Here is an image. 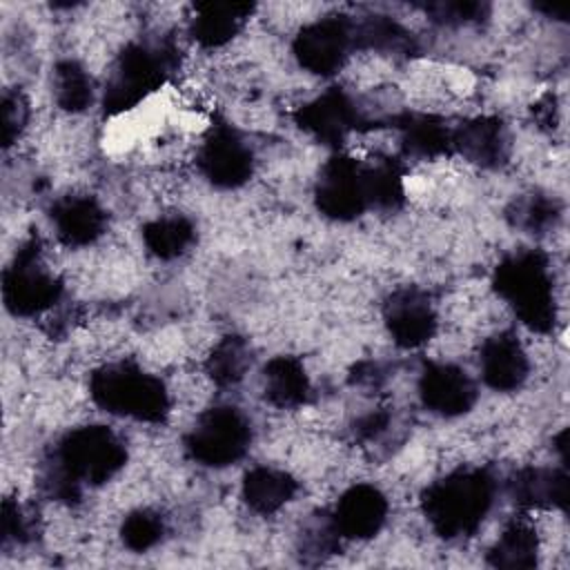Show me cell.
<instances>
[{"label":"cell","mask_w":570,"mask_h":570,"mask_svg":"<svg viewBox=\"0 0 570 570\" xmlns=\"http://www.w3.org/2000/svg\"><path fill=\"white\" fill-rule=\"evenodd\" d=\"M474 379L454 363H428L419 376L421 403L445 419L468 414L476 403Z\"/></svg>","instance_id":"7c38bea8"},{"label":"cell","mask_w":570,"mask_h":570,"mask_svg":"<svg viewBox=\"0 0 570 570\" xmlns=\"http://www.w3.org/2000/svg\"><path fill=\"white\" fill-rule=\"evenodd\" d=\"M387 497L372 483L347 488L336 501L330 519L341 539H372L385 525Z\"/></svg>","instance_id":"5bb4252c"},{"label":"cell","mask_w":570,"mask_h":570,"mask_svg":"<svg viewBox=\"0 0 570 570\" xmlns=\"http://www.w3.org/2000/svg\"><path fill=\"white\" fill-rule=\"evenodd\" d=\"M298 490V481L278 468L256 465L243 476L240 494L249 510L258 514H274L285 508Z\"/></svg>","instance_id":"ffe728a7"},{"label":"cell","mask_w":570,"mask_h":570,"mask_svg":"<svg viewBox=\"0 0 570 570\" xmlns=\"http://www.w3.org/2000/svg\"><path fill=\"white\" fill-rule=\"evenodd\" d=\"M249 363H252V352L247 341L243 336L229 334L214 345L212 354L205 361V370L216 385L227 387V385H236L245 376Z\"/></svg>","instance_id":"484cf974"},{"label":"cell","mask_w":570,"mask_h":570,"mask_svg":"<svg viewBox=\"0 0 570 570\" xmlns=\"http://www.w3.org/2000/svg\"><path fill=\"white\" fill-rule=\"evenodd\" d=\"M385 327L399 347L425 345L436 332V312L430 296L419 287H401L383 305Z\"/></svg>","instance_id":"4fadbf2b"},{"label":"cell","mask_w":570,"mask_h":570,"mask_svg":"<svg viewBox=\"0 0 570 570\" xmlns=\"http://www.w3.org/2000/svg\"><path fill=\"white\" fill-rule=\"evenodd\" d=\"M423 11L439 24H470L481 20L488 7L474 0H436L423 4Z\"/></svg>","instance_id":"836d02e7"},{"label":"cell","mask_w":570,"mask_h":570,"mask_svg":"<svg viewBox=\"0 0 570 570\" xmlns=\"http://www.w3.org/2000/svg\"><path fill=\"white\" fill-rule=\"evenodd\" d=\"M401 145L407 154L419 158H436L452 154V129L436 116L403 114L396 120Z\"/></svg>","instance_id":"7402d4cb"},{"label":"cell","mask_w":570,"mask_h":570,"mask_svg":"<svg viewBox=\"0 0 570 570\" xmlns=\"http://www.w3.org/2000/svg\"><path fill=\"white\" fill-rule=\"evenodd\" d=\"M452 151L479 167H499L510 151L508 129L497 116L470 118L452 129Z\"/></svg>","instance_id":"ac0fdd59"},{"label":"cell","mask_w":570,"mask_h":570,"mask_svg":"<svg viewBox=\"0 0 570 570\" xmlns=\"http://www.w3.org/2000/svg\"><path fill=\"white\" fill-rule=\"evenodd\" d=\"M316 209L332 220L347 223L370 207L365 165L350 154H334L325 160L314 185Z\"/></svg>","instance_id":"ba28073f"},{"label":"cell","mask_w":570,"mask_h":570,"mask_svg":"<svg viewBox=\"0 0 570 570\" xmlns=\"http://www.w3.org/2000/svg\"><path fill=\"white\" fill-rule=\"evenodd\" d=\"M200 174L218 189H236L254 174V154L238 129L216 122L203 138L196 156Z\"/></svg>","instance_id":"30bf717a"},{"label":"cell","mask_w":570,"mask_h":570,"mask_svg":"<svg viewBox=\"0 0 570 570\" xmlns=\"http://www.w3.org/2000/svg\"><path fill=\"white\" fill-rule=\"evenodd\" d=\"M341 546V537L332 525V519L325 517L323 521H314L309 528L303 530L298 550L307 561H323L325 557L334 554Z\"/></svg>","instance_id":"d6a6232c"},{"label":"cell","mask_w":570,"mask_h":570,"mask_svg":"<svg viewBox=\"0 0 570 570\" xmlns=\"http://www.w3.org/2000/svg\"><path fill=\"white\" fill-rule=\"evenodd\" d=\"M497 494L494 476L483 468H459L421 494V510L430 528L448 541L470 537L488 517Z\"/></svg>","instance_id":"7a4b0ae2"},{"label":"cell","mask_w":570,"mask_h":570,"mask_svg":"<svg viewBox=\"0 0 570 570\" xmlns=\"http://www.w3.org/2000/svg\"><path fill=\"white\" fill-rule=\"evenodd\" d=\"M31 116V107L27 96L20 89L2 91V147L9 149L24 131Z\"/></svg>","instance_id":"1f68e13d"},{"label":"cell","mask_w":570,"mask_h":570,"mask_svg":"<svg viewBox=\"0 0 570 570\" xmlns=\"http://www.w3.org/2000/svg\"><path fill=\"white\" fill-rule=\"evenodd\" d=\"M354 49V20L347 16H325L307 22L292 45L298 65L316 76L341 71Z\"/></svg>","instance_id":"9c48e42d"},{"label":"cell","mask_w":570,"mask_h":570,"mask_svg":"<svg viewBox=\"0 0 570 570\" xmlns=\"http://www.w3.org/2000/svg\"><path fill=\"white\" fill-rule=\"evenodd\" d=\"M559 214H561V207L554 198L546 194H530L525 198L514 200V205L508 212V218L514 227L534 234V232H546L554 227Z\"/></svg>","instance_id":"f546056e"},{"label":"cell","mask_w":570,"mask_h":570,"mask_svg":"<svg viewBox=\"0 0 570 570\" xmlns=\"http://www.w3.org/2000/svg\"><path fill=\"white\" fill-rule=\"evenodd\" d=\"M127 463L122 439L107 425H80L60 436L40 470L42 490L65 503H76L82 490L116 476Z\"/></svg>","instance_id":"6da1fadb"},{"label":"cell","mask_w":570,"mask_h":570,"mask_svg":"<svg viewBox=\"0 0 570 570\" xmlns=\"http://www.w3.org/2000/svg\"><path fill=\"white\" fill-rule=\"evenodd\" d=\"M263 392L274 407H298L307 403L312 383L296 356H274L263 367Z\"/></svg>","instance_id":"44dd1931"},{"label":"cell","mask_w":570,"mask_h":570,"mask_svg":"<svg viewBox=\"0 0 570 570\" xmlns=\"http://www.w3.org/2000/svg\"><path fill=\"white\" fill-rule=\"evenodd\" d=\"M254 4L245 2H200L189 20L191 38L205 49H218L232 42L245 27Z\"/></svg>","instance_id":"d6986e66"},{"label":"cell","mask_w":570,"mask_h":570,"mask_svg":"<svg viewBox=\"0 0 570 570\" xmlns=\"http://www.w3.org/2000/svg\"><path fill=\"white\" fill-rule=\"evenodd\" d=\"M62 281L45 265L38 238L24 240L2 272V303L13 316H38L60 303Z\"/></svg>","instance_id":"8992f818"},{"label":"cell","mask_w":570,"mask_h":570,"mask_svg":"<svg viewBox=\"0 0 570 570\" xmlns=\"http://www.w3.org/2000/svg\"><path fill=\"white\" fill-rule=\"evenodd\" d=\"M383 367L374 361H365V363H358L352 379L356 385H367V387H376L381 381H383Z\"/></svg>","instance_id":"d590c367"},{"label":"cell","mask_w":570,"mask_h":570,"mask_svg":"<svg viewBox=\"0 0 570 570\" xmlns=\"http://www.w3.org/2000/svg\"><path fill=\"white\" fill-rule=\"evenodd\" d=\"M492 287L528 330L548 334L554 327V285L543 252L519 249L505 256L494 269Z\"/></svg>","instance_id":"3957f363"},{"label":"cell","mask_w":570,"mask_h":570,"mask_svg":"<svg viewBox=\"0 0 570 570\" xmlns=\"http://www.w3.org/2000/svg\"><path fill=\"white\" fill-rule=\"evenodd\" d=\"M0 534H2V546H24L33 541L36 537V521L33 514H29L16 499L7 497L2 501V512H0Z\"/></svg>","instance_id":"4dcf8cb0"},{"label":"cell","mask_w":570,"mask_h":570,"mask_svg":"<svg viewBox=\"0 0 570 570\" xmlns=\"http://www.w3.org/2000/svg\"><path fill=\"white\" fill-rule=\"evenodd\" d=\"M354 42L356 49L370 51L405 53L412 49L410 33L387 16H367L363 20H354Z\"/></svg>","instance_id":"83f0119b"},{"label":"cell","mask_w":570,"mask_h":570,"mask_svg":"<svg viewBox=\"0 0 570 570\" xmlns=\"http://www.w3.org/2000/svg\"><path fill=\"white\" fill-rule=\"evenodd\" d=\"M53 98L65 111L78 114L94 102V80L73 58L58 60L53 67Z\"/></svg>","instance_id":"d4e9b609"},{"label":"cell","mask_w":570,"mask_h":570,"mask_svg":"<svg viewBox=\"0 0 570 570\" xmlns=\"http://www.w3.org/2000/svg\"><path fill=\"white\" fill-rule=\"evenodd\" d=\"M51 225L67 247H85L96 243L107 229V212L87 194L62 196L51 207Z\"/></svg>","instance_id":"e0dca14e"},{"label":"cell","mask_w":570,"mask_h":570,"mask_svg":"<svg viewBox=\"0 0 570 570\" xmlns=\"http://www.w3.org/2000/svg\"><path fill=\"white\" fill-rule=\"evenodd\" d=\"M91 401L116 416L158 423L169 412L165 383L131 361H116L89 376Z\"/></svg>","instance_id":"5b68a950"},{"label":"cell","mask_w":570,"mask_h":570,"mask_svg":"<svg viewBox=\"0 0 570 570\" xmlns=\"http://www.w3.org/2000/svg\"><path fill=\"white\" fill-rule=\"evenodd\" d=\"M196 240V227L187 216L169 214L149 220L142 227V243L160 261H174L183 256Z\"/></svg>","instance_id":"cb8c5ba5"},{"label":"cell","mask_w":570,"mask_h":570,"mask_svg":"<svg viewBox=\"0 0 570 570\" xmlns=\"http://www.w3.org/2000/svg\"><path fill=\"white\" fill-rule=\"evenodd\" d=\"M390 412H385V410H372V412H367L365 416H361L358 421H356V428H354V432H356V439H361V441H376L387 428H390Z\"/></svg>","instance_id":"e575fe53"},{"label":"cell","mask_w":570,"mask_h":570,"mask_svg":"<svg viewBox=\"0 0 570 570\" xmlns=\"http://www.w3.org/2000/svg\"><path fill=\"white\" fill-rule=\"evenodd\" d=\"M539 559V537L530 521L512 519L492 543L488 552V563L492 568L521 570L534 568Z\"/></svg>","instance_id":"603a6c76"},{"label":"cell","mask_w":570,"mask_h":570,"mask_svg":"<svg viewBox=\"0 0 570 570\" xmlns=\"http://www.w3.org/2000/svg\"><path fill=\"white\" fill-rule=\"evenodd\" d=\"M510 499L525 510H566L570 501V479L563 468L528 465L508 481Z\"/></svg>","instance_id":"2e32d148"},{"label":"cell","mask_w":570,"mask_h":570,"mask_svg":"<svg viewBox=\"0 0 570 570\" xmlns=\"http://www.w3.org/2000/svg\"><path fill=\"white\" fill-rule=\"evenodd\" d=\"M367 178V196L370 207L376 209H399L405 200V183H403V167L394 158H379L365 165Z\"/></svg>","instance_id":"4316f807"},{"label":"cell","mask_w":570,"mask_h":570,"mask_svg":"<svg viewBox=\"0 0 570 570\" xmlns=\"http://www.w3.org/2000/svg\"><path fill=\"white\" fill-rule=\"evenodd\" d=\"M296 125L314 140L327 147H341L347 136L363 125V114L356 100L341 87H330L294 114Z\"/></svg>","instance_id":"8fae6325"},{"label":"cell","mask_w":570,"mask_h":570,"mask_svg":"<svg viewBox=\"0 0 570 570\" xmlns=\"http://www.w3.org/2000/svg\"><path fill=\"white\" fill-rule=\"evenodd\" d=\"M479 370L488 387L497 392H514L525 383L530 361L521 341L512 332H499L481 345Z\"/></svg>","instance_id":"9a60e30c"},{"label":"cell","mask_w":570,"mask_h":570,"mask_svg":"<svg viewBox=\"0 0 570 570\" xmlns=\"http://www.w3.org/2000/svg\"><path fill=\"white\" fill-rule=\"evenodd\" d=\"M178 67V49L171 40L127 45L102 89V109L109 116L125 114L158 91Z\"/></svg>","instance_id":"277c9868"},{"label":"cell","mask_w":570,"mask_h":570,"mask_svg":"<svg viewBox=\"0 0 570 570\" xmlns=\"http://www.w3.org/2000/svg\"><path fill=\"white\" fill-rule=\"evenodd\" d=\"M165 537V519L149 508L129 512L120 525V539L131 552H147Z\"/></svg>","instance_id":"f1b7e54d"},{"label":"cell","mask_w":570,"mask_h":570,"mask_svg":"<svg viewBox=\"0 0 570 570\" xmlns=\"http://www.w3.org/2000/svg\"><path fill=\"white\" fill-rule=\"evenodd\" d=\"M252 445V423L234 405L205 410L185 434L187 454L207 468H227L240 461Z\"/></svg>","instance_id":"52a82bcc"}]
</instances>
